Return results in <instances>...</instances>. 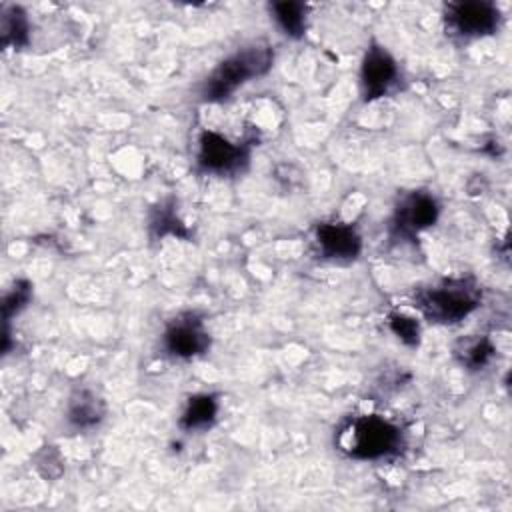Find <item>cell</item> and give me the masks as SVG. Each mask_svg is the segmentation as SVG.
Returning <instances> with one entry per match:
<instances>
[{
  "label": "cell",
  "instance_id": "14",
  "mask_svg": "<svg viewBox=\"0 0 512 512\" xmlns=\"http://www.w3.org/2000/svg\"><path fill=\"white\" fill-rule=\"evenodd\" d=\"M28 32H30V24H28L26 12L20 6L4 8L2 22H0L2 44L20 48L28 42Z\"/></svg>",
  "mask_w": 512,
  "mask_h": 512
},
{
  "label": "cell",
  "instance_id": "10",
  "mask_svg": "<svg viewBox=\"0 0 512 512\" xmlns=\"http://www.w3.org/2000/svg\"><path fill=\"white\" fill-rule=\"evenodd\" d=\"M106 416V404L104 400L90 388L76 390L66 406V420L74 428H94L100 424Z\"/></svg>",
  "mask_w": 512,
  "mask_h": 512
},
{
  "label": "cell",
  "instance_id": "13",
  "mask_svg": "<svg viewBox=\"0 0 512 512\" xmlns=\"http://www.w3.org/2000/svg\"><path fill=\"white\" fill-rule=\"evenodd\" d=\"M494 344L486 336L464 338L456 346V358L468 370H482L494 358Z\"/></svg>",
  "mask_w": 512,
  "mask_h": 512
},
{
  "label": "cell",
  "instance_id": "9",
  "mask_svg": "<svg viewBox=\"0 0 512 512\" xmlns=\"http://www.w3.org/2000/svg\"><path fill=\"white\" fill-rule=\"evenodd\" d=\"M320 256L326 260H354L362 250V238L354 226L344 222H320L314 232Z\"/></svg>",
  "mask_w": 512,
  "mask_h": 512
},
{
  "label": "cell",
  "instance_id": "11",
  "mask_svg": "<svg viewBox=\"0 0 512 512\" xmlns=\"http://www.w3.org/2000/svg\"><path fill=\"white\" fill-rule=\"evenodd\" d=\"M216 414H218V402L212 394H194L188 398L180 414L178 426L186 432L204 430L214 424Z\"/></svg>",
  "mask_w": 512,
  "mask_h": 512
},
{
  "label": "cell",
  "instance_id": "17",
  "mask_svg": "<svg viewBox=\"0 0 512 512\" xmlns=\"http://www.w3.org/2000/svg\"><path fill=\"white\" fill-rule=\"evenodd\" d=\"M30 300V284L28 282H16V286L10 290V294L4 300V318L8 320L14 312L26 306Z\"/></svg>",
  "mask_w": 512,
  "mask_h": 512
},
{
  "label": "cell",
  "instance_id": "1",
  "mask_svg": "<svg viewBox=\"0 0 512 512\" xmlns=\"http://www.w3.org/2000/svg\"><path fill=\"white\" fill-rule=\"evenodd\" d=\"M272 50L266 44L246 46L224 58L202 84V98L206 102H222L230 98L250 78L262 76L272 66Z\"/></svg>",
  "mask_w": 512,
  "mask_h": 512
},
{
  "label": "cell",
  "instance_id": "15",
  "mask_svg": "<svg viewBox=\"0 0 512 512\" xmlns=\"http://www.w3.org/2000/svg\"><path fill=\"white\" fill-rule=\"evenodd\" d=\"M388 326L394 332V336L404 342L406 346H418L420 342V324L416 318L402 314V312H394L388 316Z\"/></svg>",
  "mask_w": 512,
  "mask_h": 512
},
{
  "label": "cell",
  "instance_id": "3",
  "mask_svg": "<svg viewBox=\"0 0 512 512\" xmlns=\"http://www.w3.org/2000/svg\"><path fill=\"white\" fill-rule=\"evenodd\" d=\"M480 304V288L468 278L444 280L424 288L416 296V308L438 324H456L472 314Z\"/></svg>",
  "mask_w": 512,
  "mask_h": 512
},
{
  "label": "cell",
  "instance_id": "4",
  "mask_svg": "<svg viewBox=\"0 0 512 512\" xmlns=\"http://www.w3.org/2000/svg\"><path fill=\"white\" fill-rule=\"evenodd\" d=\"M444 20L450 34L470 40L496 32L500 24V12L492 2H450L446 6Z\"/></svg>",
  "mask_w": 512,
  "mask_h": 512
},
{
  "label": "cell",
  "instance_id": "7",
  "mask_svg": "<svg viewBox=\"0 0 512 512\" xmlns=\"http://www.w3.org/2000/svg\"><path fill=\"white\" fill-rule=\"evenodd\" d=\"M440 214L436 198L428 192H410L400 200L392 216V232L402 238H412L430 228Z\"/></svg>",
  "mask_w": 512,
  "mask_h": 512
},
{
  "label": "cell",
  "instance_id": "8",
  "mask_svg": "<svg viewBox=\"0 0 512 512\" xmlns=\"http://www.w3.org/2000/svg\"><path fill=\"white\" fill-rule=\"evenodd\" d=\"M398 74L400 70L392 54L384 46L372 44L366 50L360 66V88L364 100H376L388 94V90L396 84Z\"/></svg>",
  "mask_w": 512,
  "mask_h": 512
},
{
  "label": "cell",
  "instance_id": "6",
  "mask_svg": "<svg viewBox=\"0 0 512 512\" xmlns=\"http://www.w3.org/2000/svg\"><path fill=\"white\" fill-rule=\"evenodd\" d=\"M196 162L200 170L214 174L238 172L248 162V150L242 144H234L218 132L204 130L198 140Z\"/></svg>",
  "mask_w": 512,
  "mask_h": 512
},
{
  "label": "cell",
  "instance_id": "2",
  "mask_svg": "<svg viewBox=\"0 0 512 512\" xmlns=\"http://www.w3.org/2000/svg\"><path fill=\"white\" fill-rule=\"evenodd\" d=\"M400 444V428L376 414L352 418L338 434L340 450L358 460H378L390 456L398 452Z\"/></svg>",
  "mask_w": 512,
  "mask_h": 512
},
{
  "label": "cell",
  "instance_id": "5",
  "mask_svg": "<svg viewBox=\"0 0 512 512\" xmlns=\"http://www.w3.org/2000/svg\"><path fill=\"white\" fill-rule=\"evenodd\" d=\"M164 350L174 358H196L204 354L210 346V336L202 324V320L192 314H180L168 322L162 334Z\"/></svg>",
  "mask_w": 512,
  "mask_h": 512
},
{
  "label": "cell",
  "instance_id": "16",
  "mask_svg": "<svg viewBox=\"0 0 512 512\" xmlns=\"http://www.w3.org/2000/svg\"><path fill=\"white\" fill-rule=\"evenodd\" d=\"M152 226L158 230L160 236L164 234H178V236H184V226L182 222L176 218L174 210L172 208H160L156 212V216L152 218Z\"/></svg>",
  "mask_w": 512,
  "mask_h": 512
},
{
  "label": "cell",
  "instance_id": "12",
  "mask_svg": "<svg viewBox=\"0 0 512 512\" xmlns=\"http://www.w3.org/2000/svg\"><path fill=\"white\" fill-rule=\"evenodd\" d=\"M272 18L288 38H302L306 32L308 8L302 2H272Z\"/></svg>",
  "mask_w": 512,
  "mask_h": 512
}]
</instances>
